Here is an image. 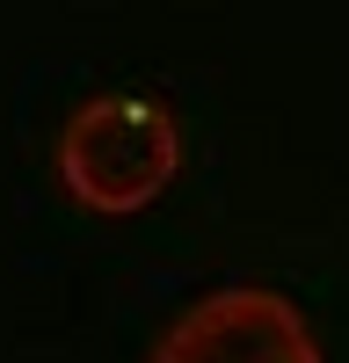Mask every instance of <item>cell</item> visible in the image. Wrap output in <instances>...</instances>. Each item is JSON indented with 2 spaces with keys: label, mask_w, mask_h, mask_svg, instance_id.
Instances as JSON below:
<instances>
[{
  "label": "cell",
  "mask_w": 349,
  "mask_h": 363,
  "mask_svg": "<svg viewBox=\"0 0 349 363\" xmlns=\"http://www.w3.org/2000/svg\"><path fill=\"white\" fill-rule=\"evenodd\" d=\"M153 363H320V342L284 291L226 284L174 313V327L153 342Z\"/></svg>",
  "instance_id": "7a4b0ae2"
},
{
  "label": "cell",
  "mask_w": 349,
  "mask_h": 363,
  "mask_svg": "<svg viewBox=\"0 0 349 363\" xmlns=\"http://www.w3.org/2000/svg\"><path fill=\"white\" fill-rule=\"evenodd\" d=\"M174 167H182L174 116L145 95H102L58 131V182L102 218L145 211L174 182Z\"/></svg>",
  "instance_id": "6da1fadb"
}]
</instances>
